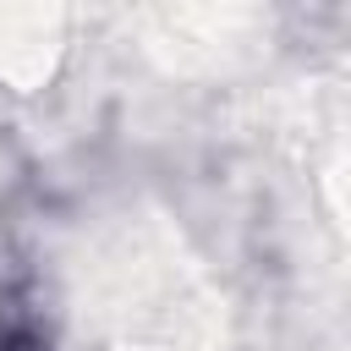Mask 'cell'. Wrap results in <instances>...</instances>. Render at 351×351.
Returning a JSON list of instances; mask_svg holds the SVG:
<instances>
[{
  "instance_id": "1",
  "label": "cell",
  "mask_w": 351,
  "mask_h": 351,
  "mask_svg": "<svg viewBox=\"0 0 351 351\" xmlns=\"http://www.w3.org/2000/svg\"><path fill=\"white\" fill-rule=\"evenodd\" d=\"M0 351H44V340L27 324H11V329H0Z\"/></svg>"
}]
</instances>
